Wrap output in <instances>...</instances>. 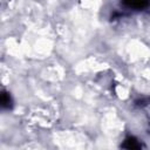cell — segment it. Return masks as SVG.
<instances>
[{"instance_id":"7a4b0ae2","label":"cell","mask_w":150,"mask_h":150,"mask_svg":"<svg viewBox=\"0 0 150 150\" xmlns=\"http://www.w3.org/2000/svg\"><path fill=\"white\" fill-rule=\"evenodd\" d=\"M125 143H129L128 145H124L125 148H131V149H134V148H141V144L137 142V139H135L134 137H129V138H127L125 139Z\"/></svg>"},{"instance_id":"6da1fadb","label":"cell","mask_w":150,"mask_h":150,"mask_svg":"<svg viewBox=\"0 0 150 150\" xmlns=\"http://www.w3.org/2000/svg\"><path fill=\"white\" fill-rule=\"evenodd\" d=\"M122 2L127 8L139 11V9L145 8L149 5L150 0H122Z\"/></svg>"}]
</instances>
